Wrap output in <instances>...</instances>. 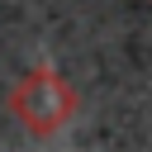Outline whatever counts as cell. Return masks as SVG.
<instances>
[{"mask_svg": "<svg viewBox=\"0 0 152 152\" xmlns=\"http://www.w3.org/2000/svg\"><path fill=\"white\" fill-rule=\"evenodd\" d=\"M76 90L52 71V66H38V71H28L19 86H14V95H10V109H14V119L28 128V133H38V138H48V133H57V128H66V119H76Z\"/></svg>", "mask_w": 152, "mask_h": 152, "instance_id": "obj_1", "label": "cell"}]
</instances>
